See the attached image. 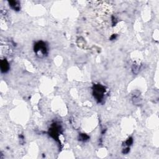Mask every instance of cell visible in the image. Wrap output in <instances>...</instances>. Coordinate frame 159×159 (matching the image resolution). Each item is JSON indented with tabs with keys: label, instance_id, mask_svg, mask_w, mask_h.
Wrapping results in <instances>:
<instances>
[{
	"label": "cell",
	"instance_id": "obj_1",
	"mask_svg": "<svg viewBox=\"0 0 159 159\" xmlns=\"http://www.w3.org/2000/svg\"><path fill=\"white\" fill-rule=\"evenodd\" d=\"M46 47L44 44L42 42H39L36 46V52L37 55H44L46 53Z\"/></svg>",
	"mask_w": 159,
	"mask_h": 159
}]
</instances>
